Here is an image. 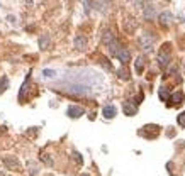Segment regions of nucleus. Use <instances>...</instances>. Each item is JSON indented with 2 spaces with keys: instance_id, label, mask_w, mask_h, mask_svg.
I'll return each instance as SVG.
<instances>
[{
  "instance_id": "f257e3e1",
  "label": "nucleus",
  "mask_w": 185,
  "mask_h": 176,
  "mask_svg": "<svg viewBox=\"0 0 185 176\" xmlns=\"http://www.w3.org/2000/svg\"><path fill=\"white\" fill-rule=\"evenodd\" d=\"M153 41H155V37H153L150 32H146V34L141 36L139 44H141V47H143V51H150L151 47H153Z\"/></svg>"
},
{
  "instance_id": "f03ea898",
  "label": "nucleus",
  "mask_w": 185,
  "mask_h": 176,
  "mask_svg": "<svg viewBox=\"0 0 185 176\" xmlns=\"http://www.w3.org/2000/svg\"><path fill=\"white\" fill-rule=\"evenodd\" d=\"M124 114L126 115H134L136 114V110H137V103L136 102H132V100H127V102H124Z\"/></svg>"
},
{
  "instance_id": "7ed1b4c3",
  "label": "nucleus",
  "mask_w": 185,
  "mask_h": 176,
  "mask_svg": "<svg viewBox=\"0 0 185 176\" xmlns=\"http://www.w3.org/2000/svg\"><path fill=\"white\" fill-rule=\"evenodd\" d=\"M68 117H71V119H78L80 115L85 114V110H83L82 107H76V105H71V107H68Z\"/></svg>"
},
{
  "instance_id": "20e7f679",
  "label": "nucleus",
  "mask_w": 185,
  "mask_h": 176,
  "mask_svg": "<svg viewBox=\"0 0 185 176\" xmlns=\"http://www.w3.org/2000/svg\"><path fill=\"white\" fill-rule=\"evenodd\" d=\"M116 58L119 61H121V63H122V64H126V63H127V61H129V51H127V49H126V47H122L121 46V49H119V51H117V54H116Z\"/></svg>"
},
{
  "instance_id": "39448f33",
  "label": "nucleus",
  "mask_w": 185,
  "mask_h": 176,
  "mask_svg": "<svg viewBox=\"0 0 185 176\" xmlns=\"http://www.w3.org/2000/svg\"><path fill=\"white\" fill-rule=\"evenodd\" d=\"M158 63H160V66L161 68H166L168 64H170V54L161 51V53L158 54Z\"/></svg>"
},
{
  "instance_id": "423d86ee",
  "label": "nucleus",
  "mask_w": 185,
  "mask_h": 176,
  "mask_svg": "<svg viewBox=\"0 0 185 176\" xmlns=\"http://www.w3.org/2000/svg\"><path fill=\"white\" fill-rule=\"evenodd\" d=\"M75 47L78 49V51H83V49L87 47V39L83 37L82 34H78V36L75 37Z\"/></svg>"
},
{
  "instance_id": "0eeeda50",
  "label": "nucleus",
  "mask_w": 185,
  "mask_h": 176,
  "mask_svg": "<svg viewBox=\"0 0 185 176\" xmlns=\"http://www.w3.org/2000/svg\"><path fill=\"white\" fill-rule=\"evenodd\" d=\"M102 114L105 119H112V117H116V107L114 105H105L102 110Z\"/></svg>"
},
{
  "instance_id": "6e6552de",
  "label": "nucleus",
  "mask_w": 185,
  "mask_h": 176,
  "mask_svg": "<svg viewBox=\"0 0 185 176\" xmlns=\"http://www.w3.org/2000/svg\"><path fill=\"white\" fill-rule=\"evenodd\" d=\"M182 100H184V93H182V92L173 93V95H171V98H170L171 105H178V103H182Z\"/></svg>"
},
{
  "instance_id": "1a4fd4ad",
  "label": "nucleus",
  "mask_w": 185,
  "mask_h": 176,
  "mask_svg": "<svg viewBox=\"0 0 185 176\" xmlns=\"http://www.w3.org/2000/svg\"><path fill=\"white\" fill-rule=\"evenodd\" d=\"M144 15H146V19L148 20H151L153 17H155V7L151 5V4L146 5V9H144Z\"/></svg>"
},
{
  "instance_id": "9d476101",
  "label": "nucleus",
  "mask_w": 185,
  "mask_h": 176,
  "mask_svg": "<svg viewBox=\"0 0 185 176\" xmlns=\"http://www.w3.org/2000/svg\"><path fill=\"white\" fill-rule=\"evenodd\" d=\"M160 20H161V24H163V26H168V24H170V20H171V14L170 12H163L161 15H160Z\"/></svg>"
},
{
  "instance_id": "9b49d317",
  "label": "nucleus",
  "mask_w": 185,
  "mask_h": 176,
  "mask_svg": "<svg viewBox=\"0 0 185 176\" xmlns=\"http://www.w3.org/2000/svg\"><path fill=\"white\" fill-rule=\"evenodd\" d=\"M117 74H119L121 80H129V71H127L126 68H119V69H117Z\"/></svg>"
},
{
  "instance_id": "f8f14e48",
  "label": "nucleus",
  "mask_w": 185,
  "mask_h": 176,
  "mask_svg": "<svg viewBox=\"0 0 185 176\" xmlns=\"http://www.w3.org/2000/svg\"><path fill=\"white\" fill-rule=\"evenodd\" d=\"M143 69H144V59L139 56V58L136 59V71H137V73H141Z\"/></svg>"
},
{
  "instance_id": "ddd939ff",
  "label": "nucleus",
  "mask_w": 185,
  "mask_h": 176,
  "mask_svg": "<svg viewBox=\"0 0 185 176\" xmlns=\"http://www.w3.org/2000/svg\"><path fill=\"white\" fill-rule=\"evenodd\" d=\"M39 46H41L42 49H48V46H49V37L48 36H42L41 39H39Z\"/></svg>"
},
{
  "instance_id": "4468645a",
  "label": "nucleus",
  "mask_w": 185,
  "mask_h": 176,
  "mask_svg": "<svg viewBox=\"0 0 185 176\" xmlns=\"http://www.w3.org/2000/svg\"><path fill=\"white\" fill-rule=\"evenodd\" d=\"M5 164H7V166H10L12 169H19V162L14 161V159H10V157H7V159H5Z\"/></svg>"
},
{
  "instance_id": "2eb2a0df",
  "label": "nucleus",
  "mask_w": 185,
  "mask_h": 176,
  "mask_svg": "<svg viewBox=\"0 0 185 176\" xmlns=\"http://www.w3.org/2000/svg\"><path fill=\"white\" fill-rule=\"evenodd\" d=\"M42 76H44V78H55L56 76V71H53V69H42Z\"/></svg>"
},
{
  "instance_id": "dca6fc26",
  "label": "nucleus",
  "mask_w": 185,
  "mask_h": 176,
  "mask_svg": "<svg viewBox=\"0 0 185 176\" xmlns=\"http://www.w3.org/2000/svg\"><path fill=\"white\" fill-rule=\"evenodd\" d=\"M160 98H161V100H168V92H166V88H160Z\"/></svg>"
},
{
  "instance_id": "f3484780",
  "label": "nucleus",
  "mask_w": 185,
  "mask_h": 176,
  "mask_svg": "<svg viewBox=\"0 0 185 176\" xmlns=\"http://www.w3.org/2000/svg\"><path fill=\"white\" fill-rule=\"evenodd\" d=\"M177 122H178V125H182V127H185V112H182V114L178 115Z\"/></svg>"
},
{
  "instance_id": "a211bd4d",
  "label": "nucleus",
  "mask_w": 185,
  "mask_h": 176,
  "mask_svg": "<svg viewBox=\"0 0 185 176\" xmlns=\"http://www.w3.org/2000/svg\"><path fill=\"white\" fill-rule=\"evenodd\" d=\"M73 157H75V161L78 162V164H83V159H82V156L78 154V152H73Z\"/></svg>"
},
{
  "instance_id": "6ab92c4d",
  "label": "nucleus",
  "mask_w": 185,
  "mask_h": 176,
  "mask_svg": "<svg viewBox=\"0 0 185 176\" xmlns=\"http://www.w3.org/2000/svg\"><path fill=\"white\" fill-rule=\"evenodd\" d=\"M82 176H89V175H82Z\"/></svg>"
}]
</instances>
